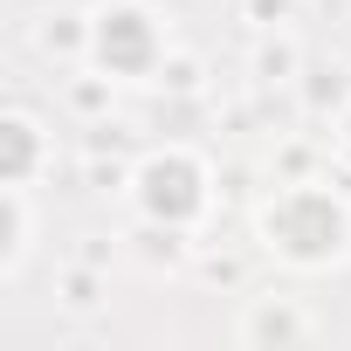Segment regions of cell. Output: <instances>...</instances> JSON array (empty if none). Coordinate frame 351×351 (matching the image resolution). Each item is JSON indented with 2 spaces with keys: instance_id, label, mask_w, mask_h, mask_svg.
I'll use <instances>...</instances> for the list:
<instances>
[{
  "instance_id": "1",
  "label": "cell",
  "mask_w": 351,
  "mask_h": 351,
  "mask_svg": "<svg viewBox=\"0 0 351 351\" xmlns=\"http://www.w3.org/2000/svg\"><path fill=\"white\" fill-rule=\"evenodd\" d=\"M269 248H282L289 262H330L344 255V207L317 186L303 193H282L269 207Z\"/></svg>"
},
{
  "instance_id": "2",
  "label": "cell",
  "mask_w": 351,
  "mask_h": 351,
  "mask_svg": "<svg viewBox=\"0 0 351 351\" xmlns=\"http://www.w3.org/2000/svg\"><path fill=\"white\" fill-rule=\"evenodd\" d=\"M138 200H145L158 221H193V214L207 207V193H200V165H193L186 152L152 158V165L138 172Z\"/></svg>"
},
{
  "instance_id": "3",
  "label": "cell",
  "mask_w": 351,
  "mask_h": 351,
  "mask_svg": "<svg viewBox=\"0 0 351 351\" xmlns=\"http://www.w3.org/2000/svg\"><path fill=\"white\" fill-rule=\"evenodd\" d=\"M97 56H104V69L138 76V69H152L158 35H152V21H145L138 8H117V14H104V21H97Z\"/></svg>"
},
{
  "instance_id": "4",
  "label": "cell",
  "mask_w": 351,
  "mask_h": 351,
  "mask_svg": "<svg viewBox=\"0 0 351 351\" xmlns=\"http://www.w3.org/2000/svg\"><path fill=\"white\" fill-rule=\"evenodd\" d=\"M28 165H35V124L28 117H8V186L28 180Z\"/></svg>"
},
{
  "instance_id": "5",
  "label": "cell",
  "mask_w": 351,
  "mask_h": 351,
  "mask_svg": "<svg viewBox=\"0 0 351 351\" xmlns=\"http://www.w3.org/2000/svg\"><path fill=\"white\" fill-rule=\"evenodd\" d=\"M344 152H351V124H344Z\"/></svg>"
}]
</instances>
